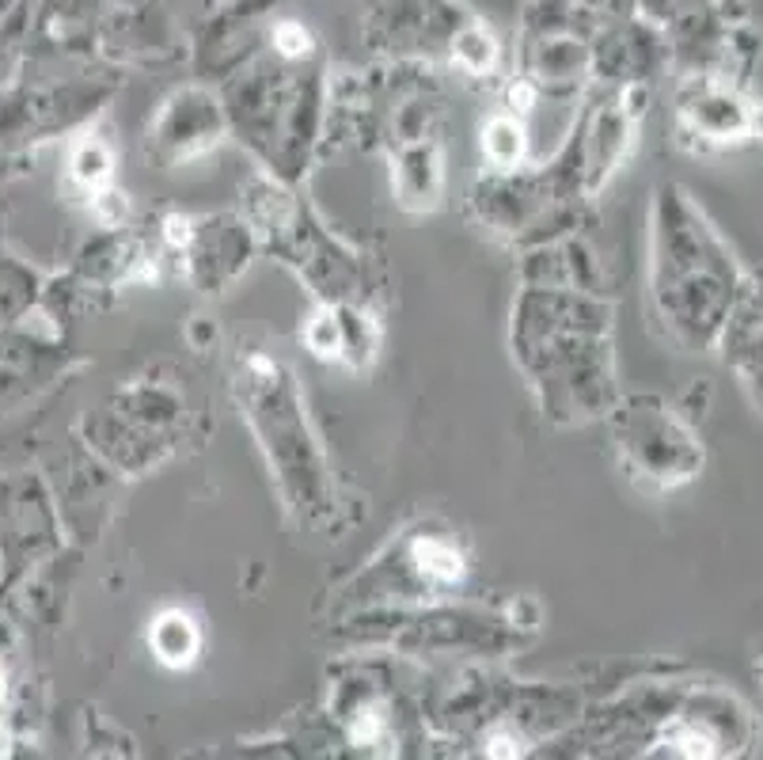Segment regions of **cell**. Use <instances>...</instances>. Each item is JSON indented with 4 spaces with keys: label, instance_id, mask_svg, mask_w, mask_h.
Segmentation results:
<instances>
[{
    "label": "cell",
    "instance_id": "1",
    "mask_svg": "<svg viewBox=\"0 0 763 760\" xmlns=\"http://www.w3.org/2000/svg\"><path fill=\"white\" fill-rule=\"evenodd\" d=\"M149 643L160 662L172 665V670H183V665L195 662V655L202 650V632H198V624L187 612H164V616H157V624H152Z\"/></svg>",
    "mask_w": 763,
    "mask_h": 760
},
{
    "label": "cell",
    "instance_id": "2",
    "mask_svg": "<svg viewBox=\"0 0 763 760\" xmlns=\"http://www.w3.org/2000/svg\"><path fill=\"white\" fill-rule=\"evenodd\" d=\"M490 141H487V157L495 160L498 167H513L516 157H521V126L509 119H498L495 126H490Z\"/></svg>",
    "mask_w": 763,
    "mask_h": 760
},
{
    "label": "cell",
    "instance_id": "3",
    "mask_svg": "<svg viewBox=\"0 0 763 760\" xmlns=\"http://www.w3.org/2000/svg\"><path fill=\"white\" fill-rule=\"evenodd\" d=\"M73 172L80 183H91V187H99V183L107 179V172H111V160H107V152L99 149V145H84L80 152H76L73 160Z\"/></svg>",
    "mask_w": 763,
    "mask_h": 760
},
{
    "label": "cell",
    "instance_id": "4",
    "mask_svg": "<svg viewBox=\"0 0 763 760\" xmlns=\"http://www.w3.org/2000/svg\"><path fill=\"white\" fill-rule=\"evenodd\" d=\"M274 42L285 58H300V53L312 50V38H308V30L300 27V23H282V27L274 30Z\"/></svg>",
    "mask_w": 763,
    "mask_h": 760
}]
</instances>
